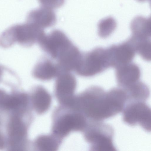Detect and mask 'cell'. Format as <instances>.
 I'll return each instance as SVG.
<instances>
[{"instance_id":"6da1fadb","label":"cell","mask_w":151,"mask_h":151,"mask_svg":"<svg viewBox=\"0 0 151 151\" xmlns=\"http://www.w3.org/2000/svg\"><path fill=\"white\" fill-rule=\"evenodd\" d=\"M126 101L118 88L107 92L97 86L89 87L76 98V107L88 120L102 121L122 111Z\"/></svg>"},{"instance_id":"7a4b0ae2","label":"cell","mask_w":151,"mask_h":151,"mask_svg":"<svg viewBox=\"0 0 151 151\" xmlns=\"http://www.w3.org/2000/svg\"><path fill=\"white\" fill-rule=\"evenodd\" d=\"M88 122L84 116L75 108L60 105L53 113L52 134L62 141L72 132H83Z\"/></svg>"},{"instance_id":"3957f363","label":"cell","mask_w":151,"mask_h":151,"mask_svg":"<svg viewBox=\"0 0 151 151\" xmlns=\"http://www.w3.org/2000/svg\"><path fill=\"white\" fill-rule=\"evenodd\" d=\"M83 132L91 150H116L113 141L114 129L109 124L102 121L88 120Z\"/></svg>"},{"instance_id":"277c9868","label":"cell","mask_w":151,"mask_h":151,"mask_svg":"<svg viewBox=\"0 0 151 151\" xmlns=\"http://www.w3.org/2000/svg\"><path fill=\"white\" fill-rule=\"evenodd\" d=\"M107 49L97 47L82 53L79 62L74 71L78 75L90 77L103 72L111 67Z\"/></svg>"},{"instance_id":"5b68a950","label":"cell","mask_w":151,"mask_h":151,"mask_svg":"<svg viewBox=\"0 0 151 151\" xmlns=\"http://www.w3.org/2000/svg\"><path fill=\"white\" fill-rule=\"evenodd\" d=\"M122 112V120L126 124L131 126L138 125L146 131L150 132L151 109L145 101L127 102Z\"/></svg>"},{"instance_id":"8992f818","label":"cell","mask_w":151,"mask_h":151,"mask_svg":"<svg viewBox=\"0 0 151 151\" xmlns=\"http://www.w3.org/2000/svg\"><path fill=\"white\" fill-rule=\"evenodd\" d=\"M38 43L42 49L54 61L63 55L73 44L65 34L59 29L45 34Z\"/></svg>"},{"instance_id":"52a82bcc","label":"cell","mask_w":151,"mask_h":151,"mask_svg":"<svg viewBox=\"0 0 151 151\" xmlns=\"http://www.w3.org/2000/svg\"><path fill=\"white\" fill-rule=\"evenodd\" d=\"M9 35L19 38L20 42L26 46L38 43L45 35L43 29L28 22L14 25L5 32Z\"/></svg>"},{"instance_id":"ba28073f","label":"cell","mask_w":151,"mask_h":151,"mask_svg":"<svg viewBox=\"0 0 151 151\" xmlns=\"http://www.w3.org/2000/svg\"><path fill=\"white\" fill-rule=\"evenodd\" d=\"M57 77L55 85V97L60 105H68L75 96L76 79L70 72L61 73Z\"/></svg>"},{"instance_id":"9c48e42d","label":"cell","mask_w":151,"mask_h":151,"mask_svg":"<svg viewBox=\"0 0 151 151\" xmlns=\"http://www.w3.org/2000/svg\"><path fill=\"white\" fill-rule=\"evenodd\" d=\"M107 49L111 67L115 68L131 63L136 53L127 40L118 45H113Z\"/></svg>"},{"instance_id":"30bf717a","label":"cell","mask_w":151,"mask_h":151,"mask_svg":"<svg viewBox=\"0 0 151 151\" xmlns=\"http://www.w3.org/2000/svg\"><path fill=\"white\" fill-rule=\"evenodd\" d=\"M62 73L57 63L50 58L44 57L35 66L32 75L35 78L42 81H48Z\"/></svg>"},{"instance_id":"8fae6325","label":"cell","mask_w":151,"mask_h":151,"mask_svg":"<svg viewBox=\"0 0 151 151\" xmlns=\"http://www.w3.org/2000/svg\"><path fill=\"white\" fill-rule=\"evenodd\" d=\"M116 69V81L120 88H124L139 81L141 72L136 64L130 63Z\"/></svg>"},{"instance_id":"7c38bea8","label":"cell","mask_w":151,"mask_h":151,"mask_svg":"<svg viewBox=\"0 0 151 151\" xmlns=\"http://www.w3.org/2000/svg\"><path fill=\"white\" fill-rule=\"evenodd\" d=\"M26 21L43 29L54 25L56 17L52 9L42 7L31 11L27 15Z\"/></svg>"},{"instance_id":"4fadbf2b","label":"cell","mask_w":151,"mask_h":151,"mask_svg":"<svg viewBox=\"0 0 151 151\" xmlns=\"http://www.w3.org/2000/svg\"><path fill=\"white\" fill-rule=\"evenodd\" d=\"M130 29L132 36L138 39H150V17L146 18L141 16L136 17L131 22Z\"/></svg>"},{"instance_id":"5bb4252c","label":"cell","mask_w":151,"mask_h":151,"mask_svg":"<svg viewBox=\"0 0 151 151\" xmlns=\"http://www.w3.org/2000/svg\"><path fill=\"white\" fill-rule=\"evenodd\" d=\"M34 108L39 114L45 112L49 108L51 102L50 94L43 86H38L34 89L33 92Z\"/></svg>"},{"instance_id":"9a60e30c","label":"cell","mask_w":151,"mask_h":151,"mask_svg":"<svg viewBox=\"0 0 151 151\" xmlns=\"http://www.w3.org/2000/svg\"><path fill=\"white\" fill-rule=\"evenodd\" d=\"M122 88L126 93L127 102L132 101H145L148 99L150 94L147 86L139 81Z\"/></svg>"},{"instance_id":"2e32d148","label":"cell","mask_w":151,"mask_h":151,"mask_svg":"<svg viewBox=\"0 0 151 151\" xmlns=\"http://www.w3.org/2000/svg\"><path fill=\"white\" fill-rule=\"evenodd\" d=\"M127 41L133 47L135 53H138L145 60H151V42L150 39H138L131 36Z\"/></svg>"},{"instance_id":"e0dca14e","label":"cell","mask_w":151,"mask_h":151,"mask_svg":"<svg viewBox=\"0 0 151 151\" xmlns=\"http://www.w3.org/2000/svg\"><path fill=\"white\" fill-rule=\"evenodd\" d=\"M61 142L52 134L42 135L37 138L35 145L38 150L55 151L58 148Z\"/></svg>"},{"instance_id":"ac0fdd59","label":"cell","mask_w":151,"mask_h":151,"mask_svg":"<svg viewBox=\"0 0 151 151\" xmlns=\"http://www.w3.org/2000/svg\"><path fill=\"white\" fill-rule=\"evenodd\" d=\"M116 23L112 17H109L100 21L98 25V33L102 38L109 36L114 30Z\"/></svg>"},{"instance_id":"d6986e66","label":"cell","mask_w":151,"mask_h":151,"mask_svg":"<svg viewBox=\"0 0 151 151\" xmlns=\"http://www.w3.org/2000/svg\"><path fill=\"white\" fill-rule=\"evenodd\" d=\"M42 6L50 9H57L61 6L65 0H38Z\"/></svg>"},{"instance_id":"ffe728a7","label":"cell","mask_w":151,"mask_h":151,"mask_svg":"<svg viewBox=\"0 0 151 151\" xmlns=\"http://www.w3.org/2000/svg\"><path fill=\"white\" fill-rule=\"evenodd\" d=\"M139 1H141V2H143V1H147V0H137Z\"/></svg>"}]
</instances>
